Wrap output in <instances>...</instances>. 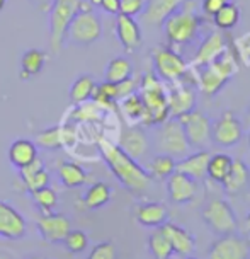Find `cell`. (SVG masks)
Masks as SVG:
<instances>
[{"mask_svg":"<svg viewBox=\"0 0 250 259\" xmlns=\"http://www.w3.org/2000/svg\"><path fill=\"white\" fill-rule=\"evenodd\" d=\"M155 75L162 82L175 84L189 75V65L172 46H157L152 53Z\"/></svg>","mask_w":250,"mask_h":259,"instance_id":"obj_7","label":"cell"},{"mask_svg":"<svg viewBox=\"0 0 250 259\" xmlns=\"http://www.w3.org/2000/svg\"><path fill=\"white\" fill-rule=\"evenodd\" d=\"M104 77L108 82H113V84H118V82H123L126 78L133 77V65L126 57H116L108 63L104 70Z\"/></svg>","mask_w":250,"mask_h":259,"instance_id":"obj_34","label":"cell"},{"mask_svg":"<svg viewBox=\"0 0 250 259\" xmlns=\"http://www.w3.org/2000/svg\"><path fill=\"white\" fill-rule=\"evenodd\" d=\"M243 137V124L233 111H223L211 123V142L221 149L235 147Z\"/></svg>","mask_w":250,"mask_h":259,"instance_id":"obj_10","label":"cell"},{"mask_svg":"<svg viewBox=\"0 0 250 259\" xmlns=\"http://www.w3.org/2000/svg\"><path fill=\"white\" fill-rule=\"evenodd\" d=\"M58 179L65 188H80L87 183L89 176L80 164L72 160H63L58 165Z\"/></svg>","mask_w":250,"mask_h":259,"instance_id":"obj_27","label":"cell"},{"mask_svg":"<svg viewBox=\"0 0 250 259\" xmlns=\"http://www.w3.org/2000/svg\"><path fill=\"white\" fill-rule=\"evenodd\" d=\"M205 259H250V239L233 232L211 244Z\"/></svg>","mask_w":250,"mask_h":259,"instance_id":"obj_12","label":"cell"},{"mask_svg":"<svg viewBox=\"0 0 250 259\" xmlns=\"http://www.w3.org/2000/svg\"><path fill=\"white\" fill-rule=\"evenodd\" d=\"M228 80H230V77H226L215 63L205 65V67H197L196 85L205 96L218 94Z\"/></svg>","mask_w":250,"mask_h":259,"instance_id":"obj_20","label":"cell"},{"mask_svg":"<svg viewBox=\"0 0 250 259\" xmlns=\"http://www.w3.org/2000/svg\"><path fill=\"white\" fill-rule=\"evenodd\" d=\"M62 244L67 247L68 252L77 256V254H82L87 249V246H89V237H87V234L83 232V230L72 229L70 232L67 234V237H65Z\"/></svg>","mask_w":250,"mask_h":259,"instance_id":"obj_40","label":"cell"},{"mask_svg":"<svg viewBox=\"0 0 250 259\" xmlns=\"http://www.w3.org/2000/svg\"><path fill=\"white\" fill-rule=\"evenodd\" d=\"M36 229L46 242L62 244L72 230V222L67 215L52 211V213H43L36 220Z\"/></svg>","mask_w":250,"mask_h":259,"instance_id":"obj_13","label":"cell"},{"mask_svg":"<svg viewBox=\"0 0 250 259\" xmlns=\"http://www.w3.org/2000/svg\"><path fill=\"white\" fill-rule=\"evenodd\" d=\"M31 198H32V203H34L43 213H52V211H55V208L58 206V194L52 186L34 189V191H31Z\"/></svg>","mask_w":250,"mask_h":259,"instance_id":"obj_35","label":"cell"},{"mask_svg":"<svg viewBox=\"0 0 250 259\" xmlns=\"http://www.w3.org/2000/svg\"><path fill=\"white\" fill-rule=\"evenodd\" d=\"M248 147H250V132H248Z\"/></svg>","mask_w":250,"mask_h":259,"instance_id":"obj_54","label":"cell"},{"mask_svg":"<svg viewBox=\"0 0 250 259\" xmlns=\"http://www.w3.org/2000/svg\"><path fill=\"white\" fill-rule=\"evenodd\" d=\"M135 219L141 227L146 229H159L169 220V211L165 205L159 201H145L136 205L135 208Z\"/></svg>","mask_w":250,"mask_h":259,"instance_id":"obj_22","label":"cell"},{"mask_svg":"<svg viewBox=\"0 0 250 259\" xmlns=\"http://www.w3.org/2000/svg\"><path fill=\"white\" fill-rule=\"evenodd\" d=\"M210 155H211L210 150H196L192 154H187L186 157L177 160L175 170L196 179V181H201V179L206 178V167H208Z\"/></svg>","mask_w":250,"mask_h":259,"instance_id":"obj_23","label":"cell"},{"mask_svg":"<svg viewBox=\"0 0 250 259\" xmlns=\"http://www.w3.org/2000/svg\"><path fill=\"white\" fill-rule=\"evenodd\" d=\"M228 2H231V0H203V2H201V11H203L205 16L213 17L221 7L226 6Z\"/></svg>","mask_w":250,"mask_h":259,"instance_id":"obj_44","label":"cell"},{"mask_svg":"<svg viewBox=\"0 0 250 259\" xmlns=\"http://www.w3.org/2000/svg\"><path fill=\"white\" fill-rule=\"evenodd\" d=\"M99 152L103 160L108 164L111 172L114 174V178L118 179L119 184L128 189L129 193H143L148 186L152 184V176L148 174V170L143 167L140 162L131 159L126 152L119 149L118 143H113L106 138L99 140Z\"/></svg>","mask_w":250,"mask_h":259,"instance_id":"obj_1","label":"cell"},{"mask_svg":"<svg viewBox=\"0 0 250 259\" xmlns=\"http://www.w3.org/2000/svg\"><path fill=\"white\" fill-rule=\"evenodd\" d=\"M34 159H38V145L29 138H17L9 147V160L16 169L26 167Z\"/></svg>","mask_w":250,"mask_h":259,"instance_id":"obj_25","label":"cell"},{"mask_svg":"<svg viewBox=\"0 0 250 259\" xmlns=\"http://www.w3.org/2000/svg\"><path fill=\"white\" fill-rule=\"evenodd\" d=\"M0 259H14V256L7 251H0Z\"/></svg>","mask_w":250,"mask_h":259,"instance_id":"obj_47","label":"cell"},{"mask_svg":"<svg viewBox=\"0 0 250 259\" xmlns=\"http://www.w3.org/2000/svg\"><path fill=\"white\" fill-rule=\"evenodd\" d=\"M89 4L92 7H99V4H101V0H89Z\"/></svg>","mask_w":250,"mask_h":259,"instance_id":"obj_48","label":"cell"},{"mask_svg":"<svg viewBox=\"0 0 250 259\" xmlns=\"http://www.w3.org/2000/svg\"><path fill=\"white\" fill-rule=\"evenodd\" d=\"M34 6H38L41 11H46V9H49V6L53 4V0H31Z\"/></svg>","mask_w":250,"mask_h":259,"instance_id":"obj_46","label":"cell"},{"mask_svg":"<svg viewBox=\"0 0 250 259\" xmlns=\"http://www.w3.org/2000/svg\"><path fill=\"white\" fill-rule=\"evenodd\" d=\"M231 164H233V159L228 154H213L210 155V160H208V167H206V176L210 179L216 183H223V179L228 176Z\"/></svg>","mask_w":250,"mask_h":259,"instance_id":"obj_32","label":"cell"},{"mask_svg":"<svg viewBox=\"0 0 250 259\" xmlns=\"http://www.w3.org/2000/svg\"><path fill=\"white\" fill-rule=\"evenodd\" d=\"M85 259H118V249H116L114 242L104 240V242L95 244Z\"/></svg>","mask_w":250,"mask_h":259,"instance_id":"obj_41","label":"cell"},{"mask_svg":"<svg viewBox=\"0 0 250 259\" xmlns=\"http://www.w3.org/2000/svg\"><path fill=\"white\" fill-rule=\"evenodd\" d=\"M19 178L29 193L34 191V189L49 186V172L46 170L44 162L39 157L32 160L29 165L19 169Z\"/></svg>","mask_w":250,"mask_h":259,"instance_id":"obj_24","label":"cell"},{"mask_svg":"<svg viewBox=\"0 0 250 259\" xmlns=\"http://www.w3.org/2000/svg\"><path fill=\"white\" fill-rule=\"evenodd\" d=\"M159 229L169 239L174 254L186 257V256H192L194 251H196V239H194V235L187 229H184V227H180L177 224H172V222H165Z\"/></svg>","mask_w":250,"mask_h":259,"instance_id":"obj_19","label":"cell"},{"mask_svg":"<svg viewBox=\"0 0 250 259\" xmlns=\"http://www.w3.org/2000/svg\"><path fill=\"white\" fill-rule=\"evenodd\" d=\"M167 181V194H169V200L175 203V205H186L196 200L197 196V181L189 176L175 172L170 178L165 179Z\"/></svg>","mask_w":250,"mask_h":259,"instance_id":"obj_16","label":"cell"},{"mask_svg":"<svg viewBox=\"0 0 250 259\" xmlns=\"http://www.w3.org/2000/svg\"><path fill=\"white\" fill-rule=\"evenodd\" d=\"M154 128L155 130L150 137H152V147H154L157 154L170 155L175 160L191 154L192 149L186 138L182 124H180L177 118H169Z\"/></svg>","mask_w":250,"mask_h":259,"instance_id":"obj_4","label":"cell"},{"mask_svg":"<svg viewBox=\"0 0 250 259\" xmlns=\"http://www.w3.org/2000/svg\"><path fill=\"white\" fill-rule=\"evenodd\" d=\"M113 196V189L108 183L97 181L94 184H90L87 188V191L83 193V205L89 210H97V208H103L111 201Z\"/></svg>","mask_w":250,"mask_h":259,"instance_id":"obj_28","label":"cell"},{"mask_svg":"<svg viewBox=\"0 0 250 259\" xmlns=\"http://www.w3.org/2000/svg\"><path fill=\"white\" fill-rule=\"evenodd\" d=\"M186 0H146L141 17L150 26H162L164 21Z\"/></svg>","mask_w":250,"mask_h":259,"instance_id":"obj_21","label":"cell"},{"mask_svg":"<svg viewBox=\"0 0 250 259\" xmlns=\"http://www.w3.org/2000/svg\"><path fill=\"white\" fill-rule=\"evenodd\" d=\"M213 21H215V26L218 27V29H223V31L233 29L240 21V9L235 6V4L228 2L213 16Z\"/></svg>","mask_w":250,"mask_h":259,"instance_id":"obj_37","label":"cell"},{"mask_svg":"<svg viewBox=\"0 0 250 259\" xmlns=\"http://www.w3.org/2000/svg\"><path fill=\"white\" fill-rule=\"evenodd\" d=\"M138 89V82L135 77H129L126 80L123 82H118L116 84V91H118V101L123 99V97H126L129 94H133V92H136Z\"/></svg>","mask_w":250,"mask_h":259,"instance_id":"obj_43","label":"cell"},{"mask_svg":"<svg viewBox=\"0 0 250 259\" xmlns=\"http://www.w3.org/2000/svg\"><path fill=\"white\" fill-rule=\"evenodd\" d=\"M247 123H248V126H250V104H248V108H247Z\"/></svg>","mask_w":250,"mask_h":259,"instance_id":"obj_51","label":"cell"},{"mask_svg":"<svg viewBox=\"0 0 250 259\" xmlns=\"http://www.w3.org/2000/svg\"><path fill=\"white\" fill-rule=\"evenodd\" d=\"M27 232V222L11 203L0 200V239L21 240Z\"/></svg>","mask_w":250,"mask_h":259,"instance_id":"obj_14","label":"cell"},{"mask_svg":"<svg viewBox=\"0 0 250 259\" xmlns=\"http://www.w3.org/2000/svg\"><path fill=\"white\" fill-rule=\"evenodd\" d=\"M46 65V53L41 52L38 48H31L24 52L21 58V77L27 78V77H34L39 75L43 72Z\"/></svg>","mask_w":250,"mask_h":259,"instance_id":"obj_31","label":"cell"},{"mask_svg":"<svg viewBox=\"0 0 250 259\" xmlns=\"http://www.w3.org/2000/svg\"><path fill=\"white\" fill-rule=\"evenodd\" d=\"M184 128L186 138L192 150H208L213 145L211 142V119L201 111H191L177 118Z\"/></svg>","mask_w":250,"mask_h":259,"instance_id":"obj_9","label":"cell"},{"mask_svg":"<svg viewBox=\"0 0 250 259\" xmlns=\"http://www.w3.org/2000/svg\"><path fill=\"white\" fill-rule=\"evenodd\" d=\"M245 224H247V230L250 232V211H248V215H247V220H245Z\"/></svg>","mask_w":250,"mask_h":259,"instance_id":"obj_49","label":"cell"},{"mask_svg":"<svg viewBox=\"0 0 250 259\" xmlns=\"http://www.w3.org/2000/svg\"><path fill=\"white\" fill-rule=\"evenodd\" d=\"M228 48L230 46H228V41L225 38V34H221L220 31H213L201 41V45H199L197 52L192 58V65L196 68L210 65Z\"/></svg>","mask_w":250,"mask_h":259,"instance_id":"obj_18","label":"cell"},{"mask_svg":"<svg viewBox=\"0 0 250 259\" xmlns=\"http://www.w3.org/2000/svg\"><path fill=\"white\" fill-rule=\"evenodd\" d=\"M119 4H121V0H101L99 7L103 9L104 12L113 14V16H118V14H119Z\"/></svg>","mask_w":250,"mask_h":259,"instance_id":"obj_45","label":"cell"},{"mask_svg":"<svg viewBox=\"0 0 250 259\" xmlns=\"http://www.w3.org/2000/svg\"><path fill=\"white\" fill-rule=\"evenodd\" d=\"M80 6L82 0H53L49 6V48L53 53L58 55L63 50L68 26Z\"/></svg>","mask_w":250,"mask_h":259,"instance_id":"obj_6","label":"cell"},{"mask_svg":"<svg viewBox=\"0 0 250 259\" xmlns=\"http://www.w3.org/2000/svg\"><path fill=\"white\" fill-rule=\"evenodd\" d=\"M145 2L146 0H121V4H119V14H124V16L129 17L141 16L143 9H145Z\"/></svg>","mask_w":250,"mask_h":259,"instance_id":"obj_42","label":"cell"},{"mask_svg":"<svg viewBox=\"0 0 250 259\" xmlns=\"http://www.w3.org/2000/svg\"><path fill=\"white\" fill-rule=\"evenodd\" d=\"M250 183V169L245 164V160L237 159L231 164V169L228 176L223 179V189L228 194H237L240 191H243Z\"/></svg>","mask_w":250,"mask_h":259,"instance_id":"obj_26","label":"cell"},{"mask_svg":"<svg viewBox=\"0 0 250 259\" xmlns=\"http://www.w3.org/2000/svg\"><path fill=\"white\" fill-rule=\"evenodd\" d=\"M90 101L92 103H95L97 106L111 108L113 104L118 103V91H116V84L108 82V80H104L103 84H97Z\"/></svg>","mask_w":250,"mask_h":259,"instance_id":"obj_38","label":"cell"},{"mask_svg":"<svg viewBox=\"0 0 250 259\" xmlns=\"http://www.w3.org/2000/svg\"><path fill=\"white\" fill-rule=\"evenodd\" d=\"M118 145L123 152H126L131 159H135L140 164L143 160H146L152 155V150H154L150 133L143 126H136V124H129L123 130L121 135H119Z\"/></svg>","mask_w":250,"mask_h":259,"instance_id":"obj_11","label":"cell"},{"mask_svg":"<svg viewBox=\"0 0 250 259\" xmlns=\"http://www.w3.org/2000/svg\"><path fill=\"white\" fill-rule=\"evenodd\" d=\"M119 108H121L123 116L128 119L131 124L141 123L143 121V114H145V108H143V101L138 92H133L123 99L118 101Z\"/></svg>","mask_w":250,"mask_h":259,"instance_id":"obj_33","label":"cell"},{"mask_svg":"<svg viewBox=\"0 0 250 259\" xmlns=\"http://www.w3.org/2000/svg\"><path fill=\"white\" fill-rule=\"evenodd\" d=\"M201 217L208 229H210L213 234L218 235V237L233 234L238 230V220H237V215H235L233 208H231L228 201L221 200V198H215V200L208 201L206 205L203 206Z\"/></svg>","mask_w":250,"mask_h":259,"instance_id":"obj_8","label":"cell"},{"mask_svg":"<svg viewBox=\"0 0 250 259\" xmlns=\"http://www.w3.org/2000/svg\"><path fill=\"white\" fill-rule=\"evenodd\" d=\"M27 259H46L43 256H31V257H27Z\"/></svg>","mask_w":250,"mask_h":259,"instance_id":"obj_52","label":"cell"},{"mask_svg":"<svg viewBox=\"0 0 250 259\" xmlns=\"http://www.w3.org/2000/svg\"><path fill=\"white\" fill-rule=\"evenodd\" d=\"M103 36V22L101 17L92 11V6L89 2H83L80 11L75 14L68 26L67 36H65V45L73 46H90L97 43Z\"/></svg>","mask_w":250,"mask_h":259,"instance_id":"obj_5","label":"cell"},{"mask_svg":"<svg viewBox=\"0 0 250 259\" xmlns=\"http://www.w3.org/2000/svg\"><path fill=\"white\" fill-rule=\"evenodd\" d=\"M148 249L155 259H170L172 257V246L160 229H155L148 237Z\"/></svg>","mask_w":250,"mask_h":259,"instance_id":"obj_36","label":"cell"},{"mask_svg":"<svg viewBox=\"0 0 250 259\" xmlns=\"http://www.w3.org/2000/svg\"><path fill=\"white\" fill-rule=\"evenodd\" d=\"M114 32H116V38H118V41L123 45V48L126 50L128 53L136 52L143 43L141 27L136 22L135 17L118 14L116 22H114Z\"/></svg>","mask_w":250,"mask_h":259,"instance_id":"obj_17","label":"cell"},{"mask_svg":"<svg viewBox=\"0 0 250 259\" xmlns=\"http://www.w3.org/2000/svg\"><path fill=\"white\" fill-rule=\"evenodd\" d=\"M203 21L205 17L199 14L196 2L186 0L177 11H174L164 21L162 29L169 45L172 48H179V46L191 45L192 41L197 39V36L201 34Z\"/></svg>","mask_w":250,"mask_h":259,"instance_id":"obj_2","label":"cell"},{"mask_svg":"<svg viewBox=\"0 0 250 259\" xmlns=\"http://www.w3.org/2000/svg\"><path fill=\"white\" fill-rule=\"evenodd\" d=\"M36 145H39L41 149L46 150H58L63 147V140H62V126H52L46 128L41 133L36 135Z\"/></svg>","mask_w":250,"mask_h":259,"instance_id":"obj_39","label":"cell"},{"mask_svg":"<svg viewBox=\"0 0 250 259\" xmlns=\"http://www.w3.org/2000/svg\"><path fill=\"white\" fill-rule=\"evenodd\" d=\"M175 164H177V160H175L174 157L165 155V154H155L154 157H150L145 169L148 170V174L152 176V179H160V181H164V179L170 178V176L175 172Z\"/></svg>","mask_w":250,"mask_h":259,"instance_id":"obj_29","label":"cell"},{"mask_svg":"<svg viewBox=\"0 0 250 259\" xmlns=\"http://www.w3.org/2000/svg\"><path fill=\"white\" fill-rule=\"evenodd\" d=\"M95 85H97V82L90 73H82V75H78L75 80H73V84L70 87V99L75 104L87 103V101L92 99Z\"/></svg>","mask_w":250,"mask_h":259,"instance_id":"obj_30","label":"cell"},{"mask_svg":"<svg viewBox=\"0 0 250 259\" xmlns=\"http://www.w3.org/2000/svg\"><path fill=\"white\" fill-rule=\"evenodd\" d=\"M138 94L143 101V114L141 124L146 128H154L157 124L169 119V91L164 82L155 73L143 75L141 82L138 84Z\"/></svg>","mask_w":250,"mask_h":259,"instance_id":"obj_3","label":"cell"},{"mask_svg":"<svg viewBox=\"0 0 250 259\" xmlns=\"http://www.w3.org/2000/svg\"><path fill=\"white\" fill-rule=\"evenodd\" d=\"M184 259H197V257H194V256H186Z\"/></svg>","mask_w":250,"mask_h":259,"instance_id":"obj_53","label":"cell"},{"mask_svg":"<svg viewBox=\"0 0 250 259\" xmlns=\"http://www.w3.org/2000/svg\"><path fill=\"white\" fill-rule=\"evenodd\" d=\"M196 109V89L186 84V78L172 84L169 91V118H180Z\"/></svg>","mask_w":250,"mask_h":259,"instance_id":"obj_15","label":"cell"},{"mask_svg":"<svg viewBox=\"0 0 250 259\" xmlns=\"http://www.w3.org/2000/svg\"><path fill=\"white\" fill-rule=\"evenodd\" d=\"M6 4H7V0H0V12L4 11V7H6Z\"/></svg>","mask_w":250,"mask_h":259,"instance_id":"obj_50","label":"cell"}]
</instances>
